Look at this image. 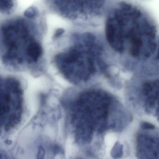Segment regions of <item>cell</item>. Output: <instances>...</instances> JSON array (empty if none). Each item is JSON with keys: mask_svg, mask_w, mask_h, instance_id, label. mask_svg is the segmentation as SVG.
Instances as JSON below:
<instances>
[{"mask_svg": "<svg viewBox=\"0 0 159 159\" xmlns=\"http://www.w3.org/2000/svg\"><path fill=\"white\" fill-rule=\"evenodd\" d=\"M16 16L0 22V63L13 72L32 73L43 53L38 40L43 20Z\"/></svg>", "mask_w": 159, "mask_h": 159, "instance_id": "cell-1", "label": "cell"}, {"mask_svg": "<svg viewBox=\"0 0 159 159\" xmlns=\"http://www.w3.org/2000/svg\"><path fill=\"white\" fill-rule=\"evenodd\" d=\"M75 43L67 51L59 53L55 58L61 74L73 82L86 81L97 71L101 48L96 42Z\"/></svg>", "mask_w": 159, "mask_h": 159, "instance_id": "cell-2", "label": "cell"}, {"mask_svg": "<svg viewBox=\"0 0 159 159\" xmlns=\"http://www.w3.org/2000/svg\"><path fill=\"white\" fill-rule=\"evenodd\" d=\"M25 82L19 76L0 70V132L11 129L20 121Z\"/></svg>", "mask_w": 159, "mask_h": 159, "instance_id": "cell-3", "label": "cell"}, {"mask_svg": "<svg viewBox=\"0 0 159 159\" xmlns=\"http://www.w3.org/2000/svg\"><path fill=\"white\" fill-rule=\"evenodd\" d=\"M51 10L70 20L102 21L116 0H45Z\"/></svg>", "mask_w": 159, "mask_h": 159, "instance_id": "cell-4", "label": "cell"}, {"mask_svg": "<svg viewBox=\"0 0 159 159\" xmlns=\"http://www.w3.org/2000/svg\"><path fill=\"white\" fill-rule=\"evenodd\" d=\"M158 81H149L145 83L143 85V94L148 96L150 100V105L153 104L154 100L156 99L158 94Z\"/></svg>", "mask_w": 159, "mask_h": 159, "instance_id": "cell-5", "label": "cell"}, {"mask_svg": "<svg viewBox=\"0 0 159 159\" xmlns=\"http://www.w3.org/2000/svg\"><path fill=\"white\" fill-rule=\"evenodd\" d=\"M15 0H0V13L10 15L15 7Z\"/></svg>", "mask_w": 159, "mask_h": 159, "instance_id": "cell-6", "label": "cell"}, {"mask_svg": "<svg viewBox=\"0 0 159 159\" xmlns=\"http://www.w3.org/2000/svg\"><path fill=\"white\" fill-rule=\"evenodd\" d=\"M40 16L38 8L34 6H32L26 10L24 13V16L30 19L36 18Z\"/></svg>", "mask_w": 159, "mask_h": 159, "instance_id": "cell-7", "label": "cell"}, {"mask_svg": "<svg viewBox=\"0 0 159 159\" xmlns=\"http://www.w3.org/2000/svg\"><path fill=\"white\" fill-rule=\"evenodd\" d=\"M65 32L62 29H59L57 30L54 35V38H56L60 36Z\"/></svg>", "mask_w": 159, "mask_h": 159, "instance_id": "cell-8", "label": "cell"}, {"mask_svg": "<svg viewBox=\"0 0 159 159\" xmlns=\"http://www.w3.org/2000/svg\"><path fill=\"white\" fill-rule=\"evenodd\" d=\"M143 127L149 129H153L154 127L153 125L146 123L143 124Z\"/></svg>", "mask_w": 159, "mask_h": 159, "instance_id": "cell-9", "label": "cell"}, {"mask_svg": "<svg viewBox=\"0 0 159 159\" xmlns=\"http://www.w3.org/2000/svg\"><path fill=\"white\" fill-rule=\"evenodd\" d=\"M39 153L38 154V157H41L43 156L44 152L43 149L41 147L39 149Z\"/></svg>", "mask_w": 159, "mask_h": 159, "instance_id": "cell-10", "label": "cell"}, {"mask_svg": "<svg viewBox=\"0 0 159 159\" xmlns=\"http://www.w3.org/2000/svg\"><path fill=\"white\" fill-rule=\"evenodd\" d=\"M6 155L5 154H3V152L0 151V158H4V157H6Z\"/></svg>", "mask_w": 159, "mask_h": 159, "instance_id": "cell-11", "label": "cell"}, {"mask_svg": "<svg viewBox=\"0 0 159 159\" xmlns=\"http://www.w3.org/2000/svg\"><path fill=\"white\" fill-rule=\"evenodd\" d=\"M140 0V1H144V0Z\"/></svg>", "mask_w": 159, "mask_h": 159, "instance_id": "cell-12", "label": "cell"}]
</instances>
